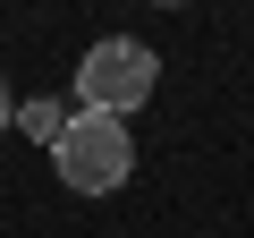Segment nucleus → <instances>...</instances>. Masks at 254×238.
Masks as SVG:
<instances>
[{"label": "nucleus", "instance_id": "nucleus-1", "mask_svg": "<svg viewBox=\"0 0 254 238\" xmlns=\"http://www.w3.org/2000/svg\"><path fill=\"white\" fill-rule=\"evenodd\" d=\"M153 94H161V60H153V43H136V34H102V43L76 60V111L127 119V111H144Z\"/></svg>", "mask_w": 254, "mask_h": 238}, {"label": "nucleus", "instance_id": "nucleus-2", "mask_svg": "<svg viewBox=\"0 0 254 238\" xmlns=\"http://www.w3.org/2000/svg\"><path fill=\"white\" fill-rule=\"evenodd\" d=\"M51 162H60V179H68L76 196H110V187H127V170H136V136H127V119L76 111L68 136L51 145Z\"/></svg>", "mask_w": 254, "mask_h": 238}, {"label": "nucleus", "instance_id": "nucleus-3", "mask_svg": "<svg viewBox=\"0 0 254 238\" xmlns=\"http://www.w3.org/2000/svg\"><path fill=\"white\" fill-rule=\"evenodd\" d=\"M68 119H76V111H60V102H43V94H34V102H17V128H26V136H43V145H60V136H68Z\"/></svg>", "mask_w": 254, "mask_h": 238}, {"label": "nucleus", "instance_id": "nucleus-4", "mask_svg": "<svg viewBox=\"0 0 254 238\" xmlns=\"http://www.w3.org/2000/svg\"><path fill=\"white\" fill-rule=\"evenodd\" d=\"M9 119H17V102H9V85H0V136H9Z\"/></svg>", "mask_w": 254, "mask_h": 238}]
</instances>
